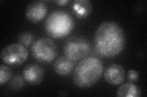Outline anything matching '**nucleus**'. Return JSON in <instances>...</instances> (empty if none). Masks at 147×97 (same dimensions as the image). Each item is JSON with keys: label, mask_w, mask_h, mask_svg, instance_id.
<instances>
[{"label": "nucleus", "mask_w": 147, "mask_h": 97, "mask_svg": "<svg viewBox=\"0 0 147 97\" xmlns=\"http://www.w3.org/2000/svg\"><path fill=\"white\" fill-rule=\"evenodd\" d=\"M28 52L25 46L20 43L7 45L3 48L1 57L4 63L12 66H18L26 61Z\"/></svg>", "instance_id": "nucleus-6"}, {"label": "nucleus", "mask_w": 147, "mask_h": 97, "mask_svg": "<svg viewBox=\"0 0 147 97\" xmlns=\"http://www.w3.org/2000/svg\"><path fill=\"white\" fill-rule=\"evenodd\" d=\"M140 75L138 71L136 70H129L127 73V80L131 82H135L138 81V80L139 79Z\"/></svg>", "instance_id": "nucleus-16"}, {"label": "nucleus", "mask_w": 147, "mask_h": 97, "mask_svg": "<svg viewBox=\"0 0 147 97\" xmlns=\"http://www.w3.org/2000/svg\"><path fill=\"white\" fill-rule=\"evenodd\" d=\"M72 12L78 18L84 19L92 11V4L88 0H76L72 4Z\"/></svg>", "instance_id": "nucleus-10"}, {"label": "nucleus", "mask_w": 147, "mask_h": 97, "mask_svg": "<svg viewBox=\"0 0 147 97\" xmlns=\"http://www.w3.org/2000/svg\"><path fill=\"white\" fill-rule=\"evenodd\" d=\"M91 49V44L85 38L74 36L66 41L63 52L64 56L76 62L85 58L90 53Z\"/></svg>", "instance_id": "nucleus-4"}, {"label": "nucleus", "mask_w": 147, "mask_h": 97, "mask_svg": "<svg viewBox=\"0 0 147 97\" xmlns=\"http://www.w3.org/2000/svg\"><path fill=\"white\" fill-rule=\"evenodd\" d=\"M47 13V7L42 1H35L27 6L25 15L31 22L37 23L43 20Z\"/></svg>", "instance_id": "nucleus-7"}, {"label": "nucleus", "mask_w": 147, "mask_h": 97, "mask_svg": "<svg viewBox=\"0 0 147 97\" xmlns=\"http://www.w3.org/2000/svg\"><path fill=\"white\" fill-rule=\"evenodd\" d=\"M117 96L119 97H139L141 91L139 87L132 82H125L119 87Z\"/></svg>", "instance_id": "nucleus-12"}, {"label": "nucleus", "mask_w": 147, "mask_h": 97, "mask_svg": "<svg viewBox=\"0 0 147 97\" xmlns=\"http://www.w3.org/2000/svg\"><path fill=\"white\" fill-rule=\"evenodd\" d=\"M95 47L100 56L112 58L125 49L126 37L124 30L118 23L106 21L102 23L96 32Z\"/></svg>", "instance_id": "nucleus-1"}, {"label": "nucleus", "mask_w": 147, "mask_h": 97, "mask_svg": "<svg viewBox=\"0 0 147 97\" xmlns=\"http://www.w3.org/2000/svg\"><path fill=\"white\" fill-rule=\"evenodd\" d=\"M103 68L102 61L97 58L83 59L74 72V84L80 88H88L94 85L102 76Z\"/></svg>", "instance_id": "nucleus-2"}, {"label": "nucleus", "mask_w": 147, "mask_h": 97, "mask_svg": "<svg viewBox=\"0 0 147 97\" xmlns=\"http://www.w3.org/2000/svg\"><path fill=\"white\" fill-rule=\"evenodd\" d=\"M74 67V62L65 56H61L56 59L53 64L55 71L58 75H67L70 73Z\"/></svg>", "instance_id": "nucleus-11"}, {"label": "nucleus", "mask_w": 147, "mask_h": 97, "mask_svg": "<svg viewBox=\"0 0 147 97\" xmlns=\"http://www.w3.org/2000/svg\"><path fill=\"white\" fill-rule=\"evenodd\" d=\"M44 77V69L38 64H30L23 71L25 81L31 85H37L42 82Z\"/></svg>", "instance_id": "nucleus-9"}, {"label": "nucleus", "mask_w": 147, "mask_h": 97, "mask_svg": "<svg viewBox=\"0 0 147 97\" xmlns=\"http://www.w3.org/2000/svg\"><path fill=\"white\" fill-rule=\"evenodd\" d=\"M54 2L59 6H65L67 3H69V1H68V0H58V1H55Z\"/></svg>", "instance_id": "nucleus-17"}, {"label": "nucleus", "mask_w": 147, "mask_h": 97, "mask_svg": "<svg viewBox=\"0 0 147 97\" xmlns=\"http://www.w3.org/2000/svg\"><path fill=\"white\" fill-rule=\"evenodd\" d=\"M58 48L55 43L48 38H41L33 43L31 54L36 61L42 64L52 63L58 56Z\"/></svg>", "instance_id": "nucleus-5"}, {"label": "nucleus", "mask_w": 147, "mask_h": 97, "mask_svg": "<svg viewBox=\"0 0 147 97\" xmlns=\"http://www.w3.org/2000/svg\"><path fill=\"white\" fill-rule=\"evenodd\" d=\"M12 72L11 68L5 64H1L0 66V85L6 84L12 78Z\"/></svg>", "instance_id": "nucleus-13"}, {"label": "nucleus", "mask_w": 147, "mask_h": 97, "mask_svg": "<svg viewBox=\"0 0 147 97\" xmlns=\"http://www.w3.org/2000/svg\"><path fill=\"white\" fill-rule=\"evenodd\" d=\"M74 22L72 17L66 12L56 11L52 12L45 21V29L52 38H61L72 32Z\"/></svg>", "instance_id": "nucleus-3"}, {"label": "nucleus", "mask_w": 147, "mask_h": 97, "mask_svg": "<svg viewBox=\"0 0 147 97\" xmlns=\"http://www.w3.org/2000/svg\"><path fill=\"white\" fill-rule=\"evenodd\" d=\"M104 77L105 81L109 84L113 86H118L125 81L126 72L121 65L113 63L110 64L104 72Z\"/></svg>", "instance_id": "nucleus-8"}, {"label": "nucleus", "mask_w": 147, "mask_h": 97, "mask_svg": "<svg viewBox=\"0 0 147 97\" xmlns=\"http://www.w3.org/2000/svg\"><path fill=\"white\" fill-rule=\"evenodd\" d=\"M24 77L19 75H17L12 78L10 82L9 83V86L12 90H20L24 87Z\"/></svg>", "instance_id": "nucleus-14"}, {"label": "nucleus", "mask_w": 147, "mask_h": 97, "mask_svg": "<svg viewBox=\"0 0 147 97\" xmlns=\"http://www.w3.org/2000/svg\"><path fill=\"white\" fill-rule=\"evenodd\" d=\"M18 42L25 47H28L31 44H33L34 36L28 32H25L20 34L18 36Z\"/></svg>", "instance_id": "nucleus-15"}]
</instances>
